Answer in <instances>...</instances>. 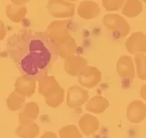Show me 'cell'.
I'll return each instance as SVG.
<instances>
[{"label":"cell","instance_id":"1","mask_svg":"<svg viewBox=\"0 0 146 138\" xmlns=\"http://www.w3.org/2000/svg\"><path fill=\"white\" fill-rule=\"evenodd\" d=\"M5 51L22 74L36 81L47 75L60 57L56 43L47 33L28 29L9 37Z\"/></svg>","mask_w":146,"mask_h":138},{"label":"cell","instance_id":"2","mask_svg":"<svg viewBox=\"0 0 146 138\" xmlns=\"http://www.w3.org/2000/svg\"><path fill=\"white\" fill-rule=\"evenodd\" d=\"M38 83L39 93L45 98L46 105L56 108L63 103L65 91L53 76L46 75L38 80Z\"/></svg>","mask_w":146,"mask_h":138},{"label":"cell","instance_id":"3","mask_svg":"<svg viewBox=\"0 0 146 138\" xmlns=\"http://www.w3.org/2000/svg\"><path fill=\"white\" fill-rule=\"evenodd\" d=\"M103 23L111 30L115 38H123L130 32V25L122 16L118 14H107L103 18Z\"/></svg>","mask_w":146,"mask_h":138},{"label":"cell","instance_id":"4","mask_svg":"<svg viewBox=\"0 0 146 138\" xmlns=\"http://www.w3.org/2000/svg\"><path fill=\"white\" fill-rule=\"evenodd\" d=\"M46 8L55 18H69L74 15L75 5L66 0H49Z\"/></svg>","mask_w":146,"mask_h":138},{"label":"cell","instance_id":"5","mask_svg":"<svg viewBox=\"0 0 146 138\" xmlns=\"http://www.w3.org/2000/svg\"><path fill=\"white\" fill-rule=\"evenodd\" d=\"M72 23L70 20H55L49 24L46 31L49 36L56 43L69 37Z\"/></svg>","mask_w":146,"mask_h":138},{"label":"cell","instance_id":"6","mask_svg":"<svg viewBox=\"0 0 146 138\" xmlns=\"http://www.w3.org/2000/svg\"><path fill=\"white\" fill-rule=\"evenodd\" d=\"M89 100V93L83 88L74 85L66 92V102L70 108L80 107Z\"/></svg>","mask_w":146,"mask_h":138},{"label":"cell","instance_id":"7","mask_svg":"<svg viewBox=\"0 0 146 138\" xmlns=\"http://www.w3.org/2000/svg\"><path fill=\"white\" fill-rule=\"evenodd\" d=\"M77 77L80 85L91 89L98 85L101 81V72L96 67L88 65Z\"/></svg>","mask_w":146,"mask_h":138},{"label":"cell","instance_id":"8","mask_svg":"<svg viewBox=\"0 0 146 138\" xmlns=\"http://www.w3.org/2000/svg\"><path fill=\"white\" fill-rule=\"evenodd\" d=\"M117 74L124 81H132L135 77L136 69L135 61L127 55L121 56L116 65Z\"/></svg>","mask_w":146,"mask_h":138},{"label":"cell","instance_id":"9","mask_svg":"<svg viewBox=\"0 0 146 138\" xmlns=\"http://www.w3.org/2000/svg\"><path fill=\"white\" fill-rule=\"evenodd\" d=\"M125 47L131 54L146 53V35L142 32L133 33L127 38Z\"/></svg>","mask_w":146,"mask_h":138},{"label":"cell","instance_id":"10","mask_svg":"<svg viewBox=\"0 0 146 138\" xmlns=\"http://www.w3.org/2000/svg\"><path fill=\"white\" fill-rule=\"evenodd\" d=\"M88 66V61L80 55H72L65 59L64 70L67 74L73 77L78 76L80 72Z\"/></svg>","mask_w":146,"mask_h":138},{"label":"cell","instance_id":"11","mask_svg":"<svg viewBox=\"0 0 146 138\" xmlns=\"http://www.w3.org/2000/svg\"><path fill=\"white\" fill-rule=\"evenodd\" d=\"M127 119L132 123H139L146 117L145 104L140 100H134L127 106Z\"/></svg>","mask_w":146,"mask_h":138},{"label":"cell","instance_id":"12","mask_svg":"<svg viewBox=\"0 0 146 138\" xmlns=\"http://www.w3.org/2000/svg\"><path fill=\"white\" fill-rule=\"evenodd\" d=\"M36 81L34 78L22 74L15 82V92L25 98L31 97L36 91Z\"/></svg>","mask_w":146,"mask_h":138},{"label":"cell","instance_id":"13","mask_svg":"<svg viewBox=\"0 0 146 138\" xmlns=\"http://www.w3.org/2000/svg\"><path fill=\"white\" fill-rule=\"evenodd\" d=\"M78 125L84 134L90 136L94 134L98 130L100 123L97 117L90 113H86L80 117Z\"/></svg>","mask_w":146,"mask_h":138},{"label":"cell","instance_id":"14","mask_svg":"<svg viewBox=\"0 0 146 138\" xmlns=\"http://www.w3.org/2000/svg\"><path fill=\"white\" fill-rule=\"evenodd\" d=\"M101 12L98 3L93 1L86 0L79 4L77 8V14L84 19H91L97 17Z\"/></svg>","mask_w":146,"mask_h":138},{"label":"cell","instance_id":"15","mask_svg":"<svg viewBox=\"0 0 146 138\" xmlns=\"http://www.w3.org/2000/svg\"><path fill=\"white\" fill-rule=\"evenodd\" d=\"M58 48L59 55L63 59L74 55L77 51V44L71 35L64 38V40L56 43Z\"/></svg>","mask_w":146,"mask_h":138},{"label":"cell","instance_id":"16","mask_svg":"<svg viewBox=\"0 0 146 138\" xmlns=\"http://www.w3.org/2000/svg\"><path fill=\"white\" fill-rule=\"evenodd\" d=\"M40 108L36 102H30L25 104L19 113V123L33 122L39 116Z\"/></svg>","mask_w":146,"mask_h":138},{"label":"cell","instance_id":"17","mask_svg":"<svg viewBox=\"0 0 146 138\" xmlns=\"http://www.w3.org/2000/svg\"><path fill=\"white\" fill-rule=\"evenodd\" d=\"M16 133V135L21 138H36L39 135L40 128L34 122L19 123Z\"/></svg>","mask_w":146,"mask_h":138},{"label":"cell","instance_id":"18","mask_svg":"<svg viewBox=\"0 0 146 138\" xmlns=\"http://www.w3.org/2000/svg\"><path fill=\"white\" fill-rule=\"evenodd\" d=\"M109 106V102L101 96H96L91 98L86 105V109L90 113L100 114L104 113Z\"/></svg>","mask_w":146,"mask_h":138},{"label":"cell","instance_id":"19","mask_svg":"<svg viewBox=\"0 0 146 138\" xmlns=\"http://www.w3.org/2000/svg\"><path fill=\"white\" fill-rule=\"evenodd\" d=\"M5 13L12 22L19 23L25 18L27 13V9L23 5H15L13 3H11L6 6Z\"/></svg>","mask_w":146,"mask_h":138},{"label":"cell","instance_id":"20","mask_svg":"<svg viewBox=\"0 0 146 138\" xmlns=\"http://www.w3.org/2000/svg\"><path fill=\"white\" fill-rule=\"evenodd\" d=\"M143 10V5L139 0H125L122 8L123 15L133 18L138 16Z\"/></svg>","mask_w":146,"mask_h":138},{"label":"cell","instance_id":"21","mask_svg":"<svg viewBox=\"0 0 146 138\" xmlns=\"http://www.w3.org/2000/svg\"><path fill=\"white\" fill-rule=\"evenodd\" d=\"M25 102V97L16 92H13L6 99V105L11 111H18L22 109Z\"/></svg>","mask_w":146,"mask_h":138},{"label":"cell","instance_id":"22","mask_svg":"<svg viewBox=\"0 0 146 138\" xmlns=\"http://www.w3.org/2000/svg\"><path fill=\"white\" fill-rule=\"evenodd\" d=\"M136 75L139 79L146 81V56L144 54H138L135 56Z\"/></svg>","mask_w":146,"mask_h":138},{"label":"cell","instance_id":"23","mask_svg":"<svg viewBox=\"0 0 146 138\" xmlns=\"http://www.w3.org/2000/svg\"><path fill=\"white\" fill-rule=\"evenodd\" d=\"M60 138H82L80 130L75 125H67L59 131Z\"/></svg>","mask_w":146,"mask_h":138},{"label":"cell","instance_id":"24","mask_svg":"<svg viewBox=\"0 0 146 138\" xmlns=\"http://www.w3.org/2000/svg\"><path fill=\"white\" fill-rule=\"evenodd\" d=\"M125 0H102V5L108 12L119 10L125 5Z\"/></svg>","mask_w":146,"mask_h":138},{"label":"cell","instance_id":"25","mask_svg":"<svg viewBox=\"0 0 146 138\" xmlns=\"http://www.w3.org/2000/svg\"><path fill=\"white\" fill-rule=\"evenodd\" d=\"M40 138H58L57 136L56 135V133L51 132V131H47L42 135V137Z\"/></svg>","mask_w":146,"mask_h":138},{"label":"cell","instance_id":"26","mask_svg":"<svg viewBox=\"0 0 146 138\" xmlns=\"http://www.w3.org/2000/svg\"><path fill=\"white\" fill-rule=\"evenodd\" d=\"M140 96L146 102V84L141 86V90H140Z\"/></svg>","mask_w":146,"mask_h":138},{"label":"cell","instance_id":"27","mask_svg":"<svg viewBox=\"0 0 146 138\" xmlns=\"http://www.w3.org/2000/svg\"><path fill=\"white\" fill-rule=\"evenodd\" d=\"M11 1L13 4L18 5H23L29 2V0H11Z\"/></svg>","mask_w":146,"mask_h":138},{"label":"cell","instance_id":"28","mask_svg":"<svg viewBox=\"0 0 146 138\" xmlns=\"http://www.w3.org/2000/svg\"><path fill=\"white\" fill-rule=\"evenodd\" d=\"M5 36V30L4 28L3 24L1 23V40H3L4 39V37Z\"/></svg>","mask_w":146,"mask_h":138},{"label":"cell","instance_id":"29","mask_svg":"<svg viewBox=\"0 0 146 138\" xmlns=\"http://www.w3.org/2000/svg\"><path fill=\"white\" fill-rule=\"evenodd\" d=\"M66 1H76V0H66Z\"/></svg>","mask_w":146,"mask_h":138},{"label":"cell","instance_id":"30","mask_svg":"<svg viewBox=\"0 0 146 138\" xmlns=\"http://www.w3.org/2000/svg\"><path fill=\"white\" fill-rule=\"evenodd\" d=\"M142 1H143L144 3H146V0H142Z\"/></svg>","mask_w":146,"mask_h":138}]
</instances>
